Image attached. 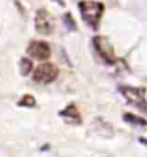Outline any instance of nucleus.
I'll use <instances>...</instances> for the list:
<instances>
[{
  "mask_svg": "<svg viewBox=\"0 0 147 157\" xmlns=\"http://www.w3.org/2000/svg\"><path fill=\"white\" fill-rule=\"evenodd\" d=\"M27 55L35 60H47L51 55V48L46 42L33 40L27 47Z\"/></svg>",
  "mask_w": 147,
  "mask_h": 157,
  "instance_id": "obj_6",
  "label": "nucleus"
},
{
  "mask_svg": "<svg viewBox=\"0 0 147 157\" xmlns=\"http://www.w3.org/2000/svg\"><path fill=\"white\" fill-rule=\"evenodd\" d=\"M93 44L95 49H97L98 55L103 59L105 63L108 64H113L115 63V51L113 47L111 46V43L107 40L103 36H95L93 39Z\"/></svg>",
  "mask_w": 147,
  "mask_h": 157,
  "instance_id": "obj_4",
  "label": "nucleus"
},
{
  "mask_svg": "<svg viewBox=\"0 0 147 157\" xmlns=\"http://www.w3.org/2000/svg\"><path fill=\"white\" fill-rule=\"evenodd\" d=\"M52 2H56L59 5H61V7H65V2H64V0H52Z\"/></svg>",
  "mask_w": 147,
  "mask_h": 157,
  "instance_id": "obj_12",
  "label": "nucleus"
},
{
  "mask_svg": "<svg viewBox=\"0 0 147 157\" xmlns=\"http://www.w3.org/2000/svg\"><path fill=\"white\" fill-rule=\"evenodd\" d=\"M20 68H21V74L22 75L30 74L31 70H33V63H31V60L26 59V57H22L21 61H20Z\"/></svg>",
  "mask_w": 147,
  "mask_h": 157,
  "instance_id": "obj_9",
  "label": "nucleus"
},
{
  "mask_svg": "<svg viewBox=\"0 0 147 157\" xmlns=\"http://www.w3.org/2000/svg\"><path fill=\"white\" fill-rule=\"evenodd\" d=\"M146 109H147V105H146Z\"/></svg>",
  "mask_w": 147,
  "mask_h": 157,
  "instance_id": "obj_14",
  "label": "nucleus"
},
{
  "mask_svg": "<svg viewBox=\"0 0 147 157\" xmlns=\"http://www.w3.org/2000/svg\"><path fill=\"white\" fill-rule=\"evenodd\" d=\"M139 143L143 145H147V138H139Z\"/></svg>",
  "mask_w": 147,
  "mask_h": 157,
  "instance_id": "obj_13",
  "label": "nucleus"
},
{
  "mask_svg": "<svg viewBox=\"0 0 147 157\" xmlns=\"http://www.w3.org/2000/svg\"><path fill=\"white\" fill-rule=\"evenodd\" d=\"M122 120L125 121L129 125H133V126H137V127H146L147 126V121L141 118L138 116H134L132 113H126L122 116Z\"/></svg>",
  "mask_w": 147,
  "mask_h": 157,
  "instance_id": "obj_8",
  "label": "nucleus"
},
{
  "mask_svg": "<svg viewBox=\"0 0 147 157\" xmlns=\"http://www.w3.org/2000/svg\"><path fill=\"white\" fill-rule=\"evenodd\" d=\"M61 118H64L68 123H81V114L78 109L76 108V105H68L65 109H63L59 113Z\"/></svg>",
  "mask_w": 147,
  "mask_h": 157,
  "instance_id": "obj_7",
  "label": "nucleus"
},
{
  "mask_svg": "<svg viewBox=\"0 0 147 157\" xmlns=\"http://www.w3.org/2000/svg\"><path fill=\"white\" fill-rule=\"evenodd\" d=\"M18 105H20V106H26V108H31V106H35V98L31 96V95H25V96L20 100Z\"/></svg>",
  "mask_w": 147,
  "mask_h": 157,
  "instance_id": "obj_11",
  "label": "nucleus"
},
{
  "mask_svg": "<svg viewBox=\"0 0 147 157\" xmlns=\"http://www.w3.org/2000/svg\"><path fill=\"white\" fill-rule=\"evenodd\" d=\"M63 22H64V25H65V27L68 30H70V31L77 30V24H76V21L73 20L70 13H65L63 16Z\"/></svg>",
  "mask_w": 147,
  "mask_h": 157,
  "instance_id": "obj_10",
  "label": "nucleus"
},
{
  "mask_svg": "<svg viewBox=\"0 0 147 157\" xmlns=\"http://www.w3.org/2000/svg\"><path fill=\"white\" fill-rule=\"evenodd\" d=\"M118 91L125 98L129 103L142 108L143 104L146 103V91L143 88H135V87H120Z\"/></svg>",
  "mask_w": 147,
  "mask_h": 157,
  "instance_id": "obj_5",
  "label": "nucleus"
},
{
  "mask_svg": "<svg viewBox=\"0 0 147 157\" xmlns=\"http://www.w3.org/2000/svg\"><path fill=\"white\" fill-rule=\"evenodd\" d=\"M58 74H59V70L54 64L44 63L34 70L33 79L38 83H50L56 79Z\"/></svg>",
  "mask_w": 147,
  "mask_h": 157,
  "instance_id": "obj_3",
  "label": "nucleus"
},
{
  "mask_svg": "<svg viewBox=\"0 0 147 157\" xmlns=\"http://www.w3.org/2000/svg\"><path fill=\"white\" fill-rule=\"evenodd\" d=\"M55 29V20L47 9H39L35 14V30L41 35H51Z\"/></svg>",
  "mask_w": 147,
  "mask_h": 157,
  "instance_id": "obj_2",
  "label": "nucleus"
},
{
  "mask_svg": "<svg viewBox=\"0 0 147 157\" xmlns=\"http://www.w3.org/2000/svg\"><path fill=\"white\" fill-rule=\"evenodd\" d=\"M82 18L86 21V24L91 27H97L101 16L104 13V5L99 2H93V0H83L78 4Z\"/></svg>",
  "mask_w": 147,
  "mask_h": 157,
  "instance_id": "obj_1",
  "label": "nucleus"
}]
</instances>
